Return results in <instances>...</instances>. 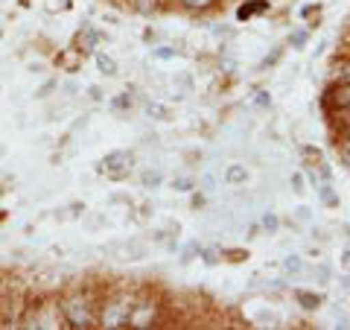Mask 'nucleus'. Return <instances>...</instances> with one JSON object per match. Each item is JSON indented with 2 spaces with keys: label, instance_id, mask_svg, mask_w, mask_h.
Here are the masks:
<instances>
[{
  "label": "nucleus",
  "instance_id": "7ed1b4c3",
  "mask_svg": "<svg viewBox=\"0 0 350 330\" xmlns=\"http://www.w3.org/2000/svg\"><path fill=\"white\" fill-rule=\"evenodd\" d=\"M131 167H135V155H131L129 149H114V152H108V155L103 158L100 164V170L108 175V179H126V175L131 173Z\"/></svg>",
  "mask_w": 350,
  "mask_h": 330
},
{
  "label": "nucleus",
  "instance_id": "2eb2a0df",
  "mask_svg": "<svg viewBox=\"0 0 350 330\" xmlns=\"http://www.w3.org/2000/svg\"><path fill=\"white\" fill-rule=\"evenodd\" d=\"M319 190H321V199H324L327 205H330V207H336V205H338V199H336V193H333V187H330V184H321Z\"/></svg>",
  "mask_w": 350,
  "mask_h": 330
},
{
  "label": "nucleus",
  "instance_id": "393cba45",
  "mask_svg": "<svg viewBox=\"0 0 350 330\" xmlns=\"http://www.w3.org/2000/svg\"><path fill=\"white\" fill-rule=\"evenodd\" d=\"M342 155H345V161L350 164V140H345V149H342Z\"/></svg>",
  "mask_w": 350,
  "mask_h": 330
},
{
  "label": "nucleus",
  "instance_id": "f257e3e1",
  "mask_svg": "<svg viewBox=\"0 0 350 330\" xmlns=\"http://www.w3.org/2000/svg\"><path fill=\"white\" fill-rule=\"evenodd\" d=\"M59 310L64 316V322H68V327H76V330L96 327V304H94L91 295H85V292L64 295Z\"/></svg>",
  "mask_w": 350,
  "mask_h": 330
},
{
  "label": "nucleus",
  "instance_id": "9b49d317",
  "mask_svg": "<svg viewBox=\"0 0 350 330\" xmlns=\"http://www.w3.org/2000/svg\"><path fill=\"white\" fill-rule=\"evenodd\" d=\"M96 68H100V73H105V76H114L117 73V62L111 56H105V53H96Z\"/></svg>",
  "mask_w": 350,
  "mask_h": 330
},
{
  "label": "nucleus",
  "instance_id": "412c9836",
  "mask_svg": "<svg viewBox=\"0 0 350 330\" xmlns=\"http://www.w3.org/2000/svg\"><path fill=\"white\" fill-rule=\"evenodd\" d=\"M155 56H158V59H172V56H175V50H172V47H158V50H155Z\"/></svg>",
  "mask_w": 350,
  "mask_h": 330
},
{
  "label": "nucleus",
  "instance_id": "423d86ee",
  "mask_svg": "<svg viewBox=\"0 0 350 330\" xmlns=\"http://www.w3.org/2000/svg\"><path fill=\"white\" fill-rule=\"evenodd\" d=\"M100 41H103V32H100V29H96L94 24H82L79 36H76V47L85 53V50H94Z\"/></svg>",
  "mask_w": 350,
  "mask_h": 330
},
{
  "label": "nucleus",
  "instance_id": "4be33fe9",
  "mask_svg": "<svg viewBox=\"0 0 350 330\" xmlns=\"http://www.w3.org/2000/svg\"><path fill=\"white\" fill-rule=\"evenodd\" d=\"M172 187H175V190H190L193 181H190V179H178V181H175Z\"/></svg>",
  "mask_w": 350,
  "mask_h": 330
},
{
  "label": "nucleus",
  "instance_id": "f8f14e48",
  "mask_svg": "<svg viewBox=\"0 0 350 330\" xmlns=\"http://www.w3.org/2000/svg\"><path fill=\"white\" fill-rule=\"evenodd\" d=\"M245 167H239V164H234L231 170H228V184H243L245 181Z\"/></svg>",
  "mask_w": 350,
  "mask_h": 330
},
{
  "label": "nucleus",
  "instance_id": "9d476101",
  "mask_svg": "<svg viewBox=\"0 0 350 330\" xmlns=\"http://www.w3.org/2000/svg\"><path fill=\"white\" fill-rule=\"evenodd\" d=\"M295 299H298V304L304 307V310H319V304H321V295L306 292V290H298L295 292Z\"/></svg>",
  "mask_w": 350,
  "mask_h": 330
},
{
  "label": "nucleus",
  "instance_id": "ddd939ff",
  "mask_svg": "<svg viewBox=\"0 0 350 330\" xmlns=\"http://www.w3.org/2000/svg\"><path fill=\"white\" fill-rule=\"evenodd\" d=\"M146 114L155 117V120H167V117H170L167 105H161V103H149V105H146Z\"/></svg>",
  "mask_w": 350,
  "mask_h": 330
},
{
  "label": "nucleus",
  "instance_id": "b1692460",
  "mask_svg": "<svg viewBox=\"0 0 350 330\" xmlns=\"http://www.w3.org/2000/svg\"><path fill=\"white\" fill-rule=\"evenodd\" d=\"M257 105H271V97L269 94H257Z\"/></svg>",
  "mask_w": 350,
  "mask_h": 330
},
{
  "label": "nucleus",
  "instance_id": "20e7f679",
  "mask_svg": "<svg viewBox=\"0 0 350 330\" xmlns=\"http://www.w3.org/2000/svg\"><path fill=\"white\" fill-rule=\"evenodd\" d=\"M321 105H324L327 114L338 112V108H350V79H338L327 88L324 97H321Z\"/></svg>",
  "mask_w": 350,
  "mask_h": 330
},
{
  "label": "nucleus",
  "instance_id": "6ab92c4d",
  "mask_svg": "<svg viewBox=\"0 0 350 330\" xmlns=\"http://www.w3.org/2000/svg\"><path fill=\"white\" fill-rule=\"evenodd\" d=\"M278 59H280V50H275V53H271V56H266V59H262V62H260V68H262V71H266V68H269V64H275Z\"/></svg>",
  "mask_w": 350,
  "mask_h": 330
},
{
  "label": "nucleus",
  "instance_id": "4468645a",
  "mask_svg": "<svg viewBox=\"0 0 350 330\" xmlns=\"http://www.w3.org/2000/svg\"><path fill=\"white\" fill-rule=\"evenodd\" d=\"M306 38H310V32H306V29H295L292 32V36H289V44H292V47H304V44H306Z\"/></svg>",
  "mask_w": 350,
  "mask_h": 330
},
{
  "label": "nucleus",
  "instance_id": "a211bd4d",
  "mask_svg": "<svg viewBox=\"0 0 350 330\" xmlns=\"http://www.w3.org/2000/svg\"><path fill=\"white\" fill-rule=\"evenodd\" d=\"M158 181H161V173H146V175H144V184H146V187H155Z\"/></svg>",
  "mask_w": 350,
  "mask_h": 330
},
{
  "label": "nucleus",
  "instance_id": "f3484780",
  "mask_svg": "<svg viewBox=\"0 0 350 330\" xmlns=\"http://www.w3.org/2000/svg\"><path fill=\"white\" fill-rule=\"evenodd\" d=\"M262 225H266L269 234H271V231H278V216H275V214H266V219H262Z\"/></svg>",
  "mask_w": 350,
  "mask_h": 330
},
{
  "label": "nucleus",
  "instance_id": "39448f33",
  "mask_svg": "<svg viewBox=\"0 0 350 330\" xmlns=\"http://www.w3.org/2000/svg\"><path fill=\"white\" fill-rule=\"evenodd\" d=\"M330 126H333V135H336V144L338 140H350V108H338V112L330 114Z\"/></svg>",
  "mask_w": 350,
  "mask_h": 330
},
{
  "label": "nucleus",
  "instance_id": "1a4fd4ad",
  "mask_svg": "<svg viewBox=\"0 0 350 330\" xmlns=\"http://www.w3.org/2000/svg\"><path fill=\"white\" fill-rule=\"evenodd\" d=\"M219 3V0H178V6L181 9H187V12H207V9H213Z\"/></svg>",
  "mask_w": 350,
  "mask_h": 330
},
{
  "label": "nucleus",
  "instance_id": "5701e85b",
  "mask_svg": "<svg viewBox=\"0 0 350 330\" xmlns=\"http://www.w3.org/2000/svg\"><path fill=\"white\" fill-rule=\"evenodd\" d=\"M73 0H50V9H68Z\"/></svg>",
  "mask_w": 350,
  "mask_h": 330
},
{
  "label": "nucleus",
  "instance_id": "aec40b11",
  "mask_svg": "<svg viewBox=\"0 0 350 330\" xmlns=\"http://www.w3.org/2000/svg\"><path fill=\"white\" fill-rule=\"evenodd\" d=\"M283 266H286L289 272H298L301 269V260L298 257H286V260H283Z\"/></svg>",
  "mask_w": 350,
  "mask_h": 330
},
{
  "label": "nucleus",
  "instance_id": "dca6fc26",
  "mask_svg": "<svg viewBox=\"0 0 350 330\" xmlns=\"http://www.w3.org/2000/svg\"><path fill=\"white\" fill-rule=\"evenodd\" d=\"M111 105L117 108V112H120V108H129V105H131V97H129V94H120V97H117V100H114Z\"/></svg>",
  "mask_w": 350,
  "mask_h": 330
},
{
  "label": "nucleus",
  "instance_id": "a878e982",
  "mask_svg": "<svg viewBox=\"0 0 350 330\" xmlns=\"http://www.w3.org/2000/svg\"><path fill=\"white\" fill-rule=\"evenodd\" d=\"M345 266H347V269H350V255H347V257H345Z\"/></svg>",
  "mask_w": 350,
  "mask_h": 330
},
{
  "label": "nucleus",
  "instance_id": "f03ea898",
  "mask_svg": "<svg viewBox=\"0 0 350 330\" xmlns=\"http://www.w3.org/2000/svg\"><path fill=\"white\" fill-rule=\"evenodd\" d=\"M131 307H135V299H131V295H120V299L105 301L103 313L96 316V318L103 322V327H129Z\"/></svg>",
  "mask_w": 350,
  "mask_h": 330
},
{
  "label": "nucleus",
  "instance_id": "6e6552de",
  "mask_svg": "<svg viewBox=\"0 0 350 330\" xmlns=\"http://www.w3.org/2000/svg\"><path fill=\"white\" fill-rule=\"evenodd\" d=\"M163 0H129V6L135 9L137 15H152V12H158Z\"/></svg>",
  "mask_w": 350,
  "mask_h": 330
},
{
  "label": "nucleus",
  "instance_id": "0eeeda50",
  "mask_svg": "<svg viewBox=\"0 0 350 330\" xmlns=\"http://www.w3.org/2000/svg\"><path fill=\"white\" fill-rule=\"evenodd\" d=\"M262 12H269V0H245L237 9V21H251L254 15H262Z\"/></svg>",
  "mask_w": 350,
  "mask_h": 330
}]
</instances>
